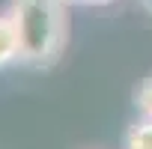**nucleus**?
Here are the masks:
<instances>
[{"instance_id":"obj_5","label":"nucleus","mask_w":152,"mask_h":149,"mask_svg":"<svg viewBox=\"0 0 152 149\" xmlns=\"http://www.w3.org/2000/svg\"><path fill=\"white\" fill-rule=\"evenodd\" d=\"M78 3H110V0H78Z\"/></svg>"},{"instance_id":"obj_6","label":"nucleus","mask_w":152,"mask_h":149,"mask_svg":"<svg viewBox=\"0 0 152 149\" xmlns=\"http://www.w3.org/2000/svg\"><path fill=\"white\" fill-rule=\"evenodd\" d=\"M66 3H72V0H66Z\"/></svg>"},{"instance_id":"obj_1","label":"nucleus","mask_w":152,"mask_h":149,"mask_svg":"<svg viewBox=\"0 0 152 149\" xmlns=\"http://www.w3.org/2000/svg\"><path fill=\"white\" fill-rule=\"evenodd\" d=\"M9 15L18 30L21 63L27 66L57 63L69 39L66 0H9Z\"/></svg>"},{"instance_id":"obj_2","label":"nucleus","mask_w":152,"mask_h":149,"mask_svg":"<svg viewBox=\"0 0 152 149\" xmlns=\"http://www.w3.org/2000/svg\"><path fill=\"white\" fill-rule=\"evenodd\" d=\"M12 63H21V45H18V30L12 15H0V69Z\"/></svg>"},{"instance_id":"obj_4","label":"nucleus","mask_w":152,"mask_h":149,"mask_svg":"<svg viewBox=\"0 0 152 149\" xmlns=\"http://www.w3.org/2000/svg\"><path fill=\"white\" fill-rule=\"evenodd\" d=\"M134 104H137V110H140L146 119H152V74L140 84V90H137V96H134Z\"/></svg>"},{"instance_id":"obj_3","label":"nucleus","mask_w":152,"mask_h":149,"mask_svg":"<svg viewBox=\"0 0 152 149\" xmlns=\"http://www.w3.org/2000/svg\"><path fill=\"white\" fill-rule=\"evenodd\" d=\"M125 149H152V119H140L125 131Z\"/></svg>"}]
</instances>
